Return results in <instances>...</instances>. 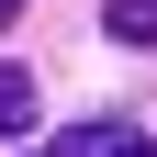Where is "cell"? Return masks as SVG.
<instances>
[{
  "label": "cell",
  "instance_id": "obj_1",
  "mask_svg": "<svg viewBox=\"0 0 157 157\" xmlns=\"http://www.w3.org/2000/svg\"><path fill=\"white\" fill-rule=\"evenodd\" d=\"M101 23H112V45H157V0H101Z\"/></svg>",
  "mask_w": 157,
  "mask_h": 157
},
{
  "label": "cell",
  "instance_id": "obj_3",
  "mask_svg": "<svg viewBox=\"0 0 157 157\" xmlns=\"http://www.w3.org/2000/svg\"><path fill=\"white\" fill-rule=\"evenodd\" d=\"M101 157H157V146H146L135 124H101Z\"/></svg>",
  "mask_w": 157,
  "mask_h": 157
},
{
  "label": "cell",
  "instance_id": "obj_2",
  "mask_svg": "<svg viewBox=\"0 0 157 157\" xmlns=\"http://www.w3.org/2000/svg\"><path fill=\"white\" fill-rule=\"evenodd\" d=\"M0 135H34V78L0 67Z\"/></svg>",
  "mask_w": 157,
  "mask_h": 157
},
{
  "label": "cell",
  "instance_id": "obj_4",
  "mask_svg": "<svg viewBox=\"0 0 157 157\" xmlns=\"http://www.w3.org/2000/svg\"><path fill=\"white\" fill-rule=\"evenodd\" d=\"M45 157H101V124H78L67 146H45Z\"/></svg>",
  "mask_w": 157,
  "mask_h": 157
},
{
  "label": "cell",
  "instance_id": "obj_5",
  "mask_svg": "<svg viewBox=\"0 0 157 157\" xmlns=\"http://www.w3.org/2000/svg\"><path fill=\"white\" fill-rule=\"evenodd\" d=\"M0 23H23V0H0Z\"/></svg>",
  "mask_w": 157,
  "mask_h": 157
}]
</instances>
